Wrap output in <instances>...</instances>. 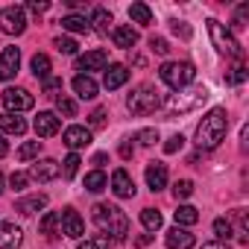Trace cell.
Returning <instances> with one entry per match:
<instances>
[{
    "mask_svg": "<svg viewBox=\"0 0 249 249\" xmlns=\"http://www.w3.org/2000/svg\"><path fill=\"white\" fill-rule=\"evenodd\" d=\"M27 9L38 15V12H47V9H50V3H47V0H30V3H27Z\"/></svg>",
    "mask_w": 249,
    "mask_h": 249,
    "instance_id": "7dc6e473",
    "label": "cell"
},
{
    "mask_svg": "<svg viewBox=\"0 0 249 249\" xmlns=\"http://www.w3.org/2000/svg\"><path fill=\"white\" fill-rule=\"evenodd\" d=\"M88 24H94V27H97L100 33H108L114 21H111V12H108V9H103V6H97V9L91 12V21H88Z\"/></svg>",
    "mask_w": 249,
    "mask_h": 249,
    "instance_id": "f1b7e54d",
    "label": "cell"
},
{
    "mask_svg": "<svg viewBox=\"0 0 249 249\" xmlns=\"http://www.w3.org/2000/svg\"><path fill=\"white\" fill-rule=\"evenodd\" d=\"M141 223H144L147 231H156V229H161V214L156 208H144L141 211Z\"/></svg>",
    "mask_w": 249,
    "mask_h": 249,
    "instance_id": "1f68e13d",
    "label": "cell"
},
{
    "mask_svg": "<svg viewBox=\"0 0 249 249\" xmlns=\"http://www.w3.org/2000/svg\"><path fill=\"white\" fill-rule=\"evenodd\" d=\"M82 231H85V223H82L79 211H76V208H65V211H62V234L79 240Z\"/></svg>",
    "mask_w": 249,
    "mask_h": 249,
    "instance_id": "7c38bea8",
    "label": "cell"
},
{
    "mask_svg": "<svg viewBox=\"0 0 249 249\" xmlns=\"http://www.w3.org/2000/svg\"><path fill=\"white\" fill-rule=\"evenodd\" d=\"M150 240H153V234H141V237H138V240H135V246H147V243H150Z\"/></svg>",
    "mask_w": 249,
    "mask_h": 249,
    "instance_id": "f5cc1de1",
    "label": "cell"
},
{
    "mask_svg": "<svg viewBox=\"0 0 249 249\" xmlns=\"http://www.w3.org/2000/svg\"><path fill=\"white\" fill-rule=\"evenodd\" d=\"M59 176H62V164L56 159H36V164L30 170V179H36V182H53Z\"/></svg>",
    "mask_w": 249,
    "mask_h": 249,
    "instance_id": "9c48e42d",
    "label": "cell"
},
{
    "mask_svg": "<svg viewBox=\"0 0 249 249\" xmlns=\"http://www.w3.org/2000/svg\"><path fill=\"white\" fill-rule=\"evenodd\" d=\"M59 24H62V30H68V33H88V30H91V24L85 21V15H65Z\"/></svg>",
    "mask_w": 249,
    "mask_h": 249,
    "instance_id": "4316f807",
    "label": "cell"
},
{
    "mask_svg": "<svg viewBox=\"0 0 249 249\" xmlns=\"http://www.w3.org/2000/svg\"><path fill=\"white\" fill-rule=\"evenodd\" d=\"M21 68V50L18 47H3V53H0V79H12Z\"/></svg>",
    "mask_w": 249,
    "mask_h": 249,
    "instance_id": "8fae6325",
    "label": "cell"
},
{
    "mask_svg": "<svg viewBox=\"0 0 249 249\" xmlns=\"http://www.w3.org/2000/svg\"><path fill=\"white\" fill-rule=\"evenodd\" d=\"M0 191H3V173H0Z\"/></svg>",
    "mask_w": 249,
    "mask_h": 249,
    "instance_id": "11a10c76",
    "label": "cell"
},
{
    "mask_svg": "<svg viewBox=\"0 0 249 249\" xmlns=\"http://www.w3.org/2000/svg\"><path fill=\"white\" fill-rule=\"evenodd\" d=\"M202 249H223V246H220V243H205Z\"/></svg>",
    "mask_w": 249,
    "mask_h": 249,
    "instance_id": "db71d44e",
    "label": "cell"
},
{
    "mask_svg": "<svg viewBox=\"0 0 249 249\" xmlns=\"http://www.w3.org/2000/svg\"><path fill=\"white\" fill-rule=\"evenodd\" d=\"M191 194H194V182H191V179H179V182L173 185V196H176V199H188Z\"/></svg>",
    "mask_w": 249,
    "mask_h": 249,
    "instance_id": "8d00e7d4",
    "label": "cell"
},
{
    "mask_svg": "<svg viewBox=\"0 0 249 249\" xmlns=\"http://www.w3.org/2000/svg\"><path fill=\"white\" fill-rule=\"evenodd\" d=\"M120 156H123V159H129V156H132V144H129V141H126V144H120Z\"/></svg>",
    "mask_w": 249,
    "mask_h": 249,
    "instance_id": "681fc988",
    "label": "cell"
},
{
    "mask_svg": "<svg viewBox=\"0 0 249 249\" xmlns=\"http://www.w3.org/2000/svg\"><path fill=\"white\" fill-rule=\"evenodd\" d=\"M246 15H249V3H243L237 12H234V27L240 30V27H246Z\"/></svg>",
    "mask_w": 249,
    "mask_h": 249,
    "instance_id": "bcb514c9",
    "label": "cell"
},
{
    "mask_svg": "<svg viewBox=\"0 0 249 249\" xmlns=\"http://www.w3.org/2000/svg\"><path fill=\"white\" fill-rule=\"evenodd\" d=\"M53 44H56V50H59V53H65V56H73V53H76V47H79L71 36H59Z\"/></svg>",
    "mask_w": 249,
    "mask_h": 249,
    "instance_id": "e575fe53",
    "label": "cell"
},
{
    "mask_svg": "<svg viewBox=\"0 0 249 249\" xmlns=\"http://www.w3.org/2000/svg\"><path fill=\"white\" fill-rule=\"evenodd\" d=\"M88 123H91V129H103L106 126V108H94L91 117H88Z\"/></svg>",
    "mask_w": 249,
    "mask_h": 249,
    "instance_id": "b9f144b4",
    "label": "cell"
},
{
    "mask_svg": "<svg viewBox=\"0 0 249 249\" xmlns=\"http://www.w3.org/2000/svg\"><path fill=\"white\" fill-rule=\"evenodd\" d=\"M106 65H108V53L106 50H88L85 56L76 59V71H85V76H88V71H103Z\"/></svg>",
    "mask_w": 249,
    "mask_h": 249,
    "instance_id": "9a60e30c",
    "label": "cell"
},
{
    "mask_svg": "<svg viewBox=\"0 0 249 249\" xmlns=\"http://www.w3.org/2000/svg\"><path fill=\"white\" fill-rule=\"evenodd\" d=\"M71 85H73L76 97H82V100H94V97H97V91H100V85L94 82V76H85V73H76Z\"/></svg>",
    "mask_w": 249,
    "mask_h": 249,
    "instance_id": "7402d4cb",
    "label": "cell"
},
{
    "mask_svg": "<svg viewBox=\"0 0 249 249\" xmlns=\"http://www.w3.org/2000/svg\"><path fill=\"white\" fill-rule=\"evenodd\" d=\"M126 79H129V68H126V65H108L106 73H103V85H106L108 91L126 85Z\"/></svg>",
    "mask_w": 249,
    "mask_h": 249,
    "instance_id": "ac0fdd59",
    "label": "cell"
},
{
    "mask_svg": "<svg viewBox=\"0 0 249 249\" xmlns=\"http://www.w3.org/2000/svg\"><path fill=\"white\" fill-rule=\"evenodd\" d=\"M56 108H59V114H65V117H76V103H73L71 97H56Z\"/></svg>",
    "mask_w": 249,
    "mask_h": 249,
    "instance_id": "d590c367",
    "label": "cell"
},
{
    "mask_svg": "<svg viewBox=\"0 0 249 249\" xmlns=\"http://www.w3.org/2000/svg\"><path fill=\"white\" fill-rule=\"evenodd\" d=\"M94 223L103 231V237H111V240H126L129 237V217L117 205L97 202L94 205Z\"/></svg>",
    "mask_w": 249,
    "mask_h": 249,
    "instance_id": "7a4b0ae2",
    "label": "cell"
},
{
    "mask_svg": "<svg viewBox=\"0 0 249 249\" xmlns=\"http://www.w3.org/2000/svg\"><path fill=\"white\" fill-rule=\"evenodd\" d=\"M147 185H150V191H153V194H156V191H161V188L167 185V164H161V161L147 164Z\"/></svg>",
    "mask_w": 249,
    "mask_h": 249,
    "instance_id": "603a6c76",
    "label": "cell"
},
{
    "mask_svg": "<svg viewBox=\"0 0 249 249\" xmlns=\"http://www.w3.org/2000/svg\"><path fill=\"white\" fill-rule=\"evenodd\" d=\"M164 243H167V249H194L196 237H194L188 229H182V226H173V229H167V234H164Z\"/></svg>",
    "mask_w": 249,
    "mask_h": 249,
    "instance_id": "4fadbf2b",
    "label": "cell"
},
{
    "mask_svg": "<svg viewBox=\"0 0 249 249\" xmlns=\"http://www.w3.org/2000/svg\"><path fill=\"white\" fill-rule=\"evenodd\" d=\"M126 108L132 111V114H153L156 108H161V97H159V91H156V85H138V88H132V94L126 97Z\"/></svg>",
    "mask_w": 249,
    "mask_h": 249,
    "instance_id": "5b68a950",
    "label": "cell"
},
{
    "mask_svg": "<svg viewBox=\"0 0 249 249\" xmlns=\"http://www.w3.org/2000/svg\"><path fill=\"white\" fill-rule=\"evenodd\" d=\"M30 68H33V73H36V79H47L50 76V71H53V62H50V56H44V53H36L33 56V62H30Z\"/></svg>",
    "mask_w": 249,
    "mask_h": 249,
    "instance_id": "d4e9b609",
    "label": "cell"
},
{
    "mask_svg": "<svg viewBox=\"0 0 249 249\" xmlns=\"http://www.w3.org/2000/svg\"><path fill=\"white\" fill-rule=\"evenodd\" d=\"M59 91H62V79L59 76H47L44 79V94L47 97H59Z\"/></svg>",
    "mask_w": 249,
    "mask_h": 249,
    "instance_id": "f35d334b",
    "label": "cell"
},
{
    "mask_svg": "<svg viewBox=\"0 0 249 249\" xmlns=\"http://www.w3.org/2000/svg\"><path fill=\"white\" fill-rule=\"evenodd\" d=\"M226 132H229V114H226V108L214 106L196 126V147L199 150H214L226 138Z\"/></svg>",
    "mask_w": 249,
    "mask_h": 249,
    "instance_id": "6da1fadb",
    "label": "cell"
},
{
    "mask_svg": "<svg viewBox=\"0 0 249 249\" xmlns=\"http://www.w3.org/2000/svg\"><path fill=\"white\" fill-rule=\"evenodd\" d=\"M38 229H41V234H47L50 240L59 237V234H62V211H50V214H44L41 223H38Z\"/></svg>",
    "mask_w": 249,
    "mask_h": 249,
    "instance_id": "cb8c5ba5",
    "label": "cell"
},
{
    "mask_svg": "<svg viewBox=\"0 0 249 249\" xmlns=\"http://www.w3.org/2000/svg\"><path fill=\"white\" fill-rule=\"evenodd\" d=\"M62 138H65V144L71 150H82V147L91 144V129H85V126H68Z\"/></svg>",
    "mask_w": 249,
    "mask_h": 249,
    "instance_id": "d6986e66",
    "label": "cell"
},
{
    "mask_svg": "<svg viewBox=\"0 0 249 249\" xmlns=\"http://www.w3.org/2000/svg\"><path fill=\"white\" fill-rule=\"evenodd\" d=\"M106 185H108V179H106V173H103V170H91V173L85 176V191H91V194L106 191Z\"/></svg>",
    "mask_w": 249,
    "mask_h": 249,
    "instance_id": "f546056e",
    "label": "cell"
},
{
    "mask_svg": "<svg viewBox=\"0 0 249 249\" xmlns=\"http://www.w3.org/2000/svg\"><path fill=\"white\" fill-rule=\"evenodd\" d=\"M0 30L6 36H21L27 30V12L21 6H6L0 12Z\"/></svg>",
    "mask_w": 249,
    "mask_h": 249,
    "instance_id": "ba28073f",
    "label": "cell"
},
{
    "mask_svg": "<svg viewBox=\"0 0 249 249\" xmlns=\"http://www.w3.org/2000/svg\"><path fill=\"white\" fill-rule=\"evenodd\" d=\"M208 36H211V41H214V47L223 53V56H231V59H240L243 56V50H240V44H237V38L220 24V21H214V18H208Z\"/></svg>",
    "mask_w": 249,
    "mask_h": 249,
    "instance_id": "8992f818",
    "label": "cell"
},
{
    "mask_svg": "<svg viewBox=\"0 0 249 249\" xmlns=\"http://www.w3.org/2000/svg\"><path fill=\"white\" fill-rule=\"evenodd\" d=\"M33 126H36V135H38V138H50V135L59 132L62 123H59V117H56L53 111H38V117H36Z\"/></svg>",
    "mask_w": 249,
    "mask_h": 249,
    "instance_id": "2e32d148",
    "label": "cell"
},
{
    "mask_svg": "<svg viewBox=\"0 0 249 249\" xmlns=\"http://www.w3.org/2000/svg\"><path fill=\"white\" fill-rule=\"evenodd\" d=\"M38 153H41V141H27V144L18 150V159H21V161H33V159H38Z\"/></svg>",
    "mask_w": 249,
    "mask_h": 249,
    "instance_id": "d6a6232c",
    "label": "cell"
},
{
    "mask_svg": "<svg viewBox=\"0 0 249 249\" xmlns=\"http://www.w3.org/2000/svg\"><path fill=\"white\" fill-rule=\"evenodd\" d=\"M182 144H185V138L176 132V135H170V138H167V144H164V153H167V156H173V153H179V150H182Z\"/></svg>",
    "mask_w": 249,
    "mask_h": 249,
    "instance_id": "60d3db41",
    "label": "cell"
},
{
    "mask_svg": "<svg viewBox=\"0 0 249 249\" xmlns=\"http://www.w3.org/2000/svg\"><path fill=\"white\" fill-rule=\"evenodd\" d=\"M150 50H153V53H159V56H167V53H170V44H167L164 38L153 36V38H150Z\"/></svg>",
    "mask_w": 249,
    "mask_h": 249,
    "instance_id": "ab89813d",
    "label": "cell"
},
{
    "mask_svg": "<svg viewBox=\"0 0 249 249\" xmlns=\"http://www.w3.org/2000/svg\"><path fill=\"white\" fill-rule=\"evenodd\" d=\"M30 185V173H24V170H15L12 176H9V188L12 191H24Z\"/></svg>",
    "mask_w": 249,
    "mask_h": 249,
    "instance_id": "74e56055",
    "label": "cell"
},
{
    "mask_svg": "<svg viewBox=\"0 0 249 249\" xmlns=\"http://www.w3.org/2000/svg\"><path fill=\"white\" fill-rule=\"evenodd\" d=\"M24 132H27V120L24 117L9 114V111L0 114V135H24Z\"/></svg>",
    "mask_w": 249,
    "mask_h": 249,
    "instance_id": "44dd1931",
    "label": "cell"
},
{
    "mask_svg": "<svg viewBox=\"0 0 249 249\" xmlns=\"http://www.w3.org/2000/svg\"><path fill=\"white\" fill-rule=\"evenodd\" d=\"M6 153H9V144H6V138H3V135H0V159H3Z\"/></svg>",
    "mask_w": 249,
    "mask_h": 249,
    "instance_id": "816d5d0a",
    "label": "cell"
},
{
    "mask_svg": "<svg viewBox=\"0 0 249 249\" xmlns=\"http://www.w3.org/2000/svg\"><path fill=\"white\" fill-rule=\"evenodd\" d=\"M243 79H246V68H243V65H237V68L226 76V82H231V85H240Z\"/></svg>",
    "mask_w": 249,
    "mask_h": 249,
    "instance_id": "f6af8a7d",
    "label": "cell"
},
{
    "mask_svg": "<svg viewBox=\"0 0 249 249\" xmlns=\"http://www.w3.org/2000/svg\"><path fill=\"white\" fill-rule=\"evenodd\" d=\"M106 161H108V156H106V153H97V156H94V161H91V164H97V170H100V167H103V164H106Z\"/></svg>",
    "mask_w": 249,
    "mask_h": 249,
    "instance_id": "c3c4849f",
    "label": "cell"
},
{
    "mask_svg": "<svg viewBox=\"0 0 249 249\" xmlns=\"http://www.w3.org/2000/svg\"><path fill=\"white\" fill-rule=\"evenodd\" d=\"M24 243V231L15 223L0 220V249H18Z\"/></svg>",
    "mask_w": 249,
    "mask_h": 249,
    "instance_id": "5bb4252c",
    "label": "cell"
},
{
    "mask_svg": "<svg viewBox=\"0 0 249 249\" xmlns=\"http://www.w3.org/2000/svg\"><path fill=\"white\" fill-rule=\"evenodd\" d=\"M41 208H47V194H30V196H24V199L15 202V211L24 214V217L36 214V211H41Z\"/></svg>",
    "mask_w": 249,
    "mask_h": 249,
    "instance_id": "ffe728a7",
    "label": "cell"
},
{
    "mask_svg": "<svg viewBox=\"0 0 249 249\" xmlns=\"http://www.w3.org/2000/svg\"><path fill=\"white\" fill-rule=\"evenodd\" d=\"M76 249H97V243H94V240H79Z\"/></svg>",
    "mask_w": 249,
    "mask_h": 249,
    "instance_id": "f907efd6",
    "label": "cell"
},
{
    "mask_svg": "<svg viewBox=\"0 0 249 249\" xmlns=\"http://www.w3.org/2000/svg\"><path fill=\"white\" fill-rule=\"evenodd\" d=\"M211 229H214V237H217V240H231V237H234V226H231V220H226V217H217Z\"/></svg>",
    "mask_w": 249,
    "mask_h": 249,
    "instance_id": "4dcf8cb0",
    "label": "cell"
},
{
    "mask_svg": "<svg viewBox=\"0 0 249 249\" xmlns=\"http://www.w3.org/2000/svg\"><path fill=\"white\" fill-rule=\"evenodd\" d=\"M173 217H176V226H194V223H199V211L194 208V205H179L176 211H173Z\"/></svg>",
    "mask_w": 249,
    "mask_h": 249,
    "instance_id": "484cf974",
    "label": "cell"
},
{
    "mask_svg": "<svg viewBox=\"0 0 249 249\" xmlns=\"http://www.w3.org/2000/svg\"><path fill=\"white\" fill-rule=\"evenodd\" d=\"M79 164H82V161H79V156H76V153H71V156L62 161V176H65V179L76 176V173H79Z\"/></svg>",
    "mask_w": 249,
    "mask_h": 249,
    "instance_id": "836d02e7",
    "label": "cell"
},
{
    "mask_svg": "<svg viewBox=\"0 0 249 249\" xmlns=\"http://www.w3.org/2000/svg\"><path fill=\"white\" fill-rule=\"evenodd\" d=\"M205 100H208V88H205V85H188V88H179L176 94L167 97V103H164V114H167V117H179V114L196 111V108H202Z\"/></svg>",
    "mask_w": 249,
    "mask_h": 249,
    "instance_id": "3957f363",
    "label": "cell"
},
{
    "mask_svg": "<svg viewBox=\"0 0 249 249\" xmlns=\"http://www.w3.org/2000/svg\"><path fill=\"white\" fill-rule=\"evenodd\" d=\"M129 18H132L135 24H141V27H150V24H153V12H150L147 3H132V6H129Z\"/></svg>",
    "mask_w": 249,
    "mask_h": 249,
    "instance_id": "83f0119b",
    "label": "cell"
},
{
    "mask_svg": "<svg viewBox=\"0 0 249 249\" xmlns=\"http://www.w3.org/2000/svg\"><path fill=\"white\" fill-rule=\"evenodd\" d=\"M170 30H173V33H176L179 38H185V41L191 38V27H188L185 21H170Z\"/></svg>",
    "mask_w": 249,
    "mask_h": 249,
    "instance_id": "ee69618b",
    "label": "cell"
},
{
    "mask_svg": "<svg viewBox=\"0 0 249 249\" xmlns=\"http://www.w3.org/2000/svg\"><path fill=\"white\" fill-rule=\"evenodd\" d=\"M111 41H114V47L132 50V47L138 44V33H135L129 24H120V27H111Z\"/></svg>",
    "mask_w": 249,
    "mask_h": 249,
    "instance_id": "e0dca14e",
    "label": "cell"
},
{
    "mask_svg": "<svg viewBox=\"0 0 249 249\" xmlns=\"http://www.w3.org/2000/svg\"><path fill=\"white\" fill-rule=\"evenodd\" d=\"M223 249H226V246H223Z\"/></svg>",
    "mask_w": 249,
    "mask_h": 249,
    "instance_id": "9f6ffc18",
    "label": "cell"
},
{
    "mask_svg": "<svg viewBox=\"0 0 249 249\" xmlns=\"http://www.w3.org/2000/svg\"><path fill=\"white\" fill-rule=\"evenodd\" d=\"M159 76H161V82H164V85H170L173 91H179V88L194 85L196 68H194L191 62H164V65L159 68Z\"/></svg>",
    "mask_w": 249,
    "mask_h": 249,
    "instance_id": "277c9868",
    "label": "cell"
},
{
    "mask_svg": "<svg viewBox=\"0 0 249 249\" xmlns=\"http://www.w3.org/2000/svg\"><path fill=\"white\" fill-rule=\"evenodd\" d=\"M3 106H6L9 114H21V111H30L36 106V100H33V94L27 88H15L12 85V88L3 91Z\"/></svg>",
    "mask_w": 249,
    "mask_h": 249,
    "instance_id": "52a82bcc",
    "label": "cell"
},
{
    "mask_svg": "<svg viewBox=\"0 0 249 249\" xmlns=\"http://www.w3.org/2000/svg\"><path fill=\"white\" fill-rule=\"evenodd\" d=\"M111 191H114L117 199H132L135 196V182H132V176L123 170V167H117L111 173Z\"/></svg>",
    "mask_w": 249,
    "mask_h": 249,
    "instance_id": "30bf717a",
    "label": "cell"
},
{
    "mask_svg": "<svg viewBox=\"0 0 249 249\" xmlns=\"http://www.w3.org/2000/svg\"><path fill=\"white\" fill-rule=\"evenodd\" d=\"M135 138H138V141H141L144 147H153V144L159 141V132H156V129H141V132H138Z\"/></svg>",
    "mask_w": 249,
    "mask_h": 249,
    "instance_id": "7bdbcfd3",
    "label": "cell"
}]
</instances>
